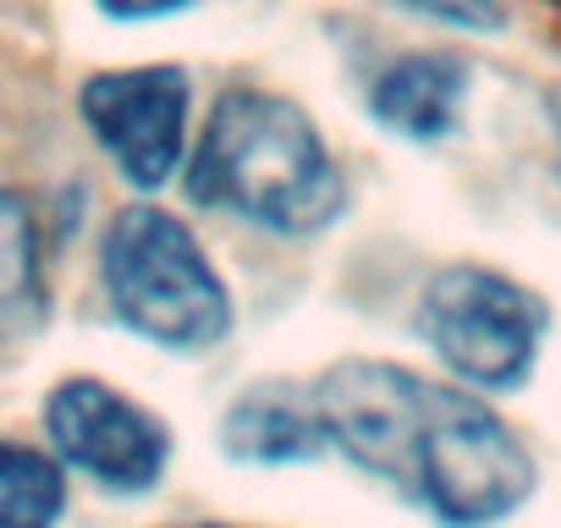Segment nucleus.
I'll return each instance as SVG.
<instances>
[{"mask_svg":"<svg viewBox=\"0 0 561 528\" xmlns=\"http://www.w3.org/2000/svg\"><path fill=\"white\" fill-rule=\"evenodd\" d=\"M39 303V237L23 193L0 187V320H23Z\"/></svg>","mask_w":561,"mask_h":528,"instance_id":"11","label":"nucleus"},{"mask_svg":"<svg viewBox=\"0 0 561 528\" xmlns=\"http://www.w3.org/2000/svg\"><path fill=\"white\" fill-rule=\"evenodd\" d=\"M193 528H226V523H193Z\"/></svg>","mask_w":561,"mask_h":528,"instance_id":"15","label":"nucleus"},{"mask_svg":"<svg viewBox=\"0 0 561 528\" xmlns=\"http://www.w3.org/2000/svg\"><path fill=\"white\" fill-rule=\"evenodd\" d=\"M397 7L430 18V23H446V28H462V34H495L506 18H501V0H397Z\"/></svg>","mask_w":561,"mask_h":528,"instance_id":"12","label":"nucleus"},{"mask_svg":"<svg viewBox=\"0 0 561 528\" xmlns=\"http://www.w3.org/2000/svg\"><path fill=\"white\" fill-rule=\"evenodd\" d=\"M94 7L116 23H154V18H176V12L198 7V0H94Z\"/></svg>","mask_w":561,"mask_h":528,"instance_id":"13","label":"nucleus"},{"mask_svg":"<svg viewBox=\"0 0 561 528\" xmlns=\"http://www.w3.org/2000/svg\"><path fill=\"white\" fill-rule=\"evenodd\" d=\"M397 484L413 490L446 528H484L528 501L534 457L479 397L430 386Z\"/></svg>","mask_w":561,"mask_h":528,"instance_id":"2","label":"nucleus"},{"mask_svg":"<svg viewBox=\"0 0 561 528\" xmlns=\"http://www.w3.org/2000/svg\"><path fill=\"white\" fill-rule=\"evenodd\" d=\"M424 391L430 380H419L413 369L358 358V364H336L314 386V413L325 424V440H336L358 468L397 484Z\"/></svg>","mask_w":561,"mask_h":528,"instance_id":"7","label":"nucleus"},{"mask_svg":"<svg viewBox=\"0 0 561 528\" xmlns=\"http://www.w3.org/2000/svg\"><path fill=\"white\" fill-rule=\"evenodd\" d=\"M116 314L160 347H209L231 331L226 282L209 271L198 237L165 209H122L100 248Z\"/></svg>","mask_w":561,"mask_h":528,"instance_id":"3","label":"nucleus"},{"mask_svg":"<svg viewBox=\"0 0 561 528\" xmlns=\"http://www.w3.org/2000/svg\"><path fill=\"white\" fill-rule=\"evenodd\" d=\"M424 336L451 375L479 391L528 380L545 336V309L528 287L484 264H451L424 287Z\"/></svg>","mask_w":561,"mask_h":528,"instance_id":"4","label":"nucleus"},{"mask_svg":"<svg viewBox=\"0 0 561 528\" xmlns=\"http://www.w3.org/2000/svg\"><path fill=\"white\" fill-rule=\"evenodd\" d=\"M67 506L61 462L39 446L0 440V528H56Z\"/></svg>","mask_w":561,"mask_h":528,"instance_id":"10","label":"nucleus"},{"mask_svg":"<svg viewBox=\"0 0 561 528\" xmlns=\"http://www.w3.org/2000/svg\"><path fill=\"white\" fill-rule=\"evenodd\" d=\"M45 429L56 440V457L100 479L105 490H149L165 473L171 440L160 418L100 380L56 386V397L45 402Z\"/></svg>","mask_w":561,"mask_h":528,"instance_id":"6","label":"nucleus"},{"mask_svg":"<svg viewBox=\"0 0 561 528\" xmlns=\"http://www.w3.org/2000/svg\"><path fill=\"white\" fill-rule=\"evenodd\" d=\"M187 193L270 231H320L347 198L314 116L270 89H226L215 100Z\"/></svg>","mask_w":561,"mask_h":528,"instance_id":"1","label":"nucleus"},{"mask_svg":"<svg viewBox=\"0 0 561 528\" xmlns=\"http://www.w3.org/2000/svg\"><path fill=\"white\" fill-rule=\"evenodd\" d=\"M220 440H226V451H237L248 462H293L325 440V424L314 413V397H293V391L270 386V391L242 397L226 413Z\"/></svg>","mask_w":561,"mask_h":528,"instance_id":"9","label":"nucleus"},{"mask_svg":"<svg viewBox=\"0 0 561 528\" xmlns=\"http://www.w3.org/2000/svg\"><path fill=\"white\" fill-rule=\"evenodd\" d=\"M462 100H468V67L446 50H413V56H397L375 89H369V111L386 133H402L413 144H430V138H446L462 116Z\"/></svg>","mask_w":561,"mask_h":528,"instance_id":"8","label":"nucleus"},{"mask_svg":"<svg viewBox=\"0 0 561 528\" xmlns=\"http://www.w3.org/2000/svg\"><path fill=\"white\" fill-rule=\"evenodd\" d=\"M78 111L133 187H160L176 176L182 144H187V72L182 67L94 72L78 89Z\"/></svg>","mask_w":561,"mask_h":528,"instance_id":"5","label":"nucleus"},{"mask_svg":"<svg viewBox=\"0 0 561 528\" xmlns=\"http://www.w3.org/2000/svg\"><path fill=\"white\" fill-rule=\"evenodd\" d=\"M550 122H556V138H561V89L550 94Z\"/></svg>","mask_w":561,"mask_h":528,"instance_id":"14","label":"nucleus"}]
</instances>
